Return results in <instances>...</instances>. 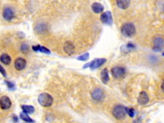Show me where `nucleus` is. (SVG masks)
<instances>
[{"mask_svg":"<svg viewBox=\"0 0 164 123\" xmlns=\"http://www.w3.org/2000/svg\"><path fill=\"white\" fill-rule=\"evenodd\" d=\"M126 113H127L131 117H133L135 116V112H134V110L133 108H126Z\"/></svg>","mask_w":164,"mask_h":123,"instance_id":"nucleus-24","label":"nucleus"},{"mask_svg":"<svg viewBox=\"0 0 164 123\" xmlns=\"http://www.w3.org/2000/svg\"><path fill=\"white\" fill-rule=\"evenodd\" d=\"M21 51L23 53H27L29 51V46L26 43H23L21 46Z\"/></svg>","mask_w":164,"mask_h":123,"instance_id":"nucleus-22","label":"nucleus"},{"mask_svg":"<svg viewBox=\"0 0 164 123\" xmlns=\"http://www.w3.org/2000/svg\"><path fill=\"white\" fill-rule=\"evenodd\" d=\"M0 60H1V62L4 64L5 65H9V64L11 63L12 59L9 55L5 53V54L1 55V57H0Z\"/></svg>","mask_w":164,"mask_h":123,"instance_id":"nucleus-18","label":"nucleus"},{"mask_svg":"<svg viewBox=\"0 0 164 123\" xmlns=\"http://www.w3.org/2000/svg\"><path fill=\"white\" fill-rule=\"evenodd\" d=\"M126 47H127V49H133V48L135 47V45L133 44L132 43H128L127 46H126Z\"/></svg>","mask_w":164,"mask_h":123,"instance_id":"nucleus-27","label":"nucleus"},{"mask_svg":"<svg viewBox=\"0 0 164 123\" xmlns=\"http://www.w3.org/2000/svg\"><path fill=\"white\" fill-rule=\"evenodd\" d=\"M91 96L93 100L96 101H101L104 99V95L103 90L100 88H96L91 93Z\"/></svg>","mask_w":164,"mask_h":123,"instance_id":"nucleus-6","label":"nucleus"},{"mask_svg":"<svg viewBox=\"0 0 164 123\" xmlns=\"http://www.w3.org/2000/svg\"><path fill=\"white\" fill-rule=\"evenodd\" d=\"M137 101H138V103L140 105H146L149 102V97L147 93L145 91H142L141 92H140Z\"/></svg>","mask_w":164,"mask_h":123,"instance_id":"nucleus-12","label":"nucleus"},{"mask_svg":"<svg viewBox=\"0 0 164 123\" xmlns=\"http://www.w3.org/2000/svg\"><path fill=\"white\" fill-rule=\"evenodd\" d=\"M88 58H89V53H86L85 54L79 56V57L77 58V59L80 61H87Z\"/></svg>","mask_w":164,"mask_h":123,"instance_id":"nucleus-21","label":"nucleus"},{"mask_svg":"<svg viewBox=\"0 0 164 123\" xmlns=\"http://www.w3.org/2000/svg\"><path fill=\"white\" fill-rule=\"evenodd\" d=\"M38 101L40 105L44 107H49L53 103V98L48 93H42L39 96Z\"/></svg>","mask_w":164,"mask_h":123,"instance_id":"nucleus-1","label":"nucleus"},{"mask_svg":"<svg viewBox=\"0 0 164 123\" xmlns=\"http://www.w3.org/2000/svg\"><path fill=\"white\" fill-rule=\"evenodd\" d=\"M91 8L92 11L96 14H100L104 10V7L99 3H94Z\"/></svg>","mask_w":164,"mask_h":123,"instance_id":"nucleus-17","label":"nucleus"},{"mask_svg":"<svg viewBox=\"0 0 164 123\" xmlns=\"http://www.w3.org/2000/svg\"><path fill=\"white\" fill-rule=\"evenodd\" d=\"M101 80L104 84H107L109 82L110 78L108 75V70L106 68L103 69L101 73Z\"/></svg>","mask_w":164,"mask_h":123,"instance_id":"nucleus-16","label":"nucleus"},{"mask_svg":"<svg viewBox=\"0 0 164 123\" xmlns=\"http://www.w3.org/2000/svg\"><path fill=\"white\" fill-rule=\"evenodd\" d=\"M20 118L23 120V121H25L28 123H33L34 122V121L31 118L29 117V116L28 115V114H26L25 112L20 114Z\"/></svg>","mask_w":164,"mask_h":123,"instance_id":"nucleus-19","label":"nucleus"},{"mask_svg":"<svg viewBox=\"0 0 164 123\" xmlns=\"http://www.w3.org/2000/svg\"><path fill=\"white\" fill-rule=\"evenodd\" d=\"M39 51L40 52L46 53V54H50V49H48V48L45 47H44V46H41V45H40V46H39Z\"/></svg>","mask_w":164,"mask_h":123,"instance_id":"nucleus-23","label":"nucleus"},{"mask_svg":"<svg viewBox=\"0 0 164 123\" xmlns=\"http://www.w3.org/2000/svg\"><path fill=\"white\" fill-rule=\"evenodd\" d=\"M106 60L105 58H96V59L90 61V62L86 64L85 65L83 66V69L90 68L91 69H92V70L96 69L101 66H103V64L106 62Z\"/></svg>","mask_w":164,"mask_h":123,"instance_id":"nucleus-4","label":"nucleus"},{"mask_svg":"<svg viewBox=\"0 0 164 123\" xmlns=\"http://www.w3.org/2000/svg\"><path fill=\"white\" fill-rule=\"evenodd\" d=\"M5 84H7V87L9 89H13L15 87V85L14 83H12L11 82H9V81H5Z\"/></svg>","mask_w":164,"mask_h":123,"instance_id":"nucleus-25","label":"nucleus"},{"mask_svg":"<svg viewBox=\"0 0 164 123\" xmlns=\"http://www.w3.org/2000/svg\"><path fill=\"white\" fill-rule=\"evenodd\" d=\"M13 119L14 120V122H17V121H18V119H17V117H16V116H14V117H13Z\"/></svg>","mask_w":164,"mask_h":123,"instance_id":"nucleus-29","label":"nucleus"},{"mask_svg":"<svg viewBox=\"0 0 164 123\" xmlns=\"http://www.w3.org/2000/svg\"><path fill=\"white\" fill-rule=\"evenodd\" d=\"M121 33L126 37H131L136 33V29L133 24L126 23L122 26Z\"/></svg>","mask_w":164,"mask_h":123,"instance_id":"nucleus-2","label":"nucleus"},{"mask_svg":"<svg viewBox=\"0 0 164 123\" xmlns=\"http://www.w3.org/2000/svg\"><path fill=\"white\" fill-rule=\"evenodd\" d=\"M26 61L23 58H18L14 62V67L17 71H22L26 68Z\"/></svg>","mask_w":164,"mask_h":123,"instance_id":"nucleus-9","label":"nucleus"},{"mask_svg":"<svg viewBox=\"0 0 164 123\" xmlns=\"http://www.w3.org/2000/svg\"><path fill=\"white\" fill-rule=\"evenodd\" d=\"M112 114L117 119H122L125 117L126 114V108L122 105L115 106L113 110Z\"/></svg>","mask_w":164,"mask_h":123,"instance_id":"nucleus-3","label":"nucleus"},{"mask_svg":"<svg viewBox=\"0 0 164 123\" xmlns=\"http://www.w3.org/2000/svg\"><path fill=\"white\" fill-rule=\"evenodd\" d=\"M116 3L119 9L125 10L130 7L131 0H116Z\"/></svg>","mask_w":164,"mask_h":123,"instance_id":"nucleus-15","label":"nucleus"},{"mask_svg":"<svg viewBox=\"0 0 164 123\" xmlns=\"http://www.w3.org/2000/svg\"><path fill=\"white\" fill-rule=\"evenodd\" d=\"M111 72L114 78L119 80L125 76L126 74V69L121 66H115L112 69Z\"/></svg>","mask_w":164,"mask_h":123,"instance_id":"nucleus-5","label":"nucleus"},{"mask_svg":"<svg viewBox=\"0 0 164 123\" xmlns=\"http://www.w3.org/2000/svg\"><path fill=\"white\" fill-rule=\"evenodd\" d=\"M101 22L105 24V25H112L113 23V19L112 13L110 11H107L103 13L101 15Z\"/></svg>","mask_w":164,"mask_h":123,"instance_id":"nucleus-7","label":"nucleus"},{"mask_svg":"<svg viewBox=\"0 0 164 123\" xmlns=\"http://www.w3.org/2000/svg\"><path fill=\"white\" fill-rule=\"evenodd\" d=\"M64 49L68 55H72L74 53L75 46L71 41H66L64 44Z\"/></svg>","mask_w":164,"mask_h":123,"instance_id":"nucleus-13","label":"nucleus"},{"mask_svg":"<svg viewBox=\"0 0 164 123\" xmlns=\"http://www.w3.org/2000/svg\"><path fill=\"white\" fill-rule=\"evenodd\" d=\"M12 106V102L10 98L6 96H1L0 98V106L3 110L9 109Z\"/></svg>","mask_w":164,"mask_h":123,"instance_id":"nucleus-8","label":"nucleus"},{"mask_svg":"<svg viewBox=\"0 0 164 123\" xmlns=\"http://www.w3.org/2000/svg\"><path fill=\"white\" fill-rule=\"evenodd\" d=\"M22 109L23 110V112H25L26 114H32L35 111V108L33 106L31 105H23Z\"/></svg>","mask_w":164,"mask_h":123,"instance_id":"nucleus-20","label":"nucleus"},{"mask_svg":"<svg viewBox=\"0 0 164 123\" xmlns=\"http://www.w3.org/2000/svg\"><path fill=\"white\" fill-rule=\"evenodd\" d=\"M3 16L5 20L11 21L14 17V13L12 9L10 7H6L3 12Z\"/></svg>","mask_w":164,"mask_h":123,"instance_id":"nucleus-11","label":"nucleus"},{"mask_svg":"<svg viewBox=\"0 0 164 123\" xmlns=\"http://www.w3.org/2000/svg\"><path fill=\"white\" fill-rule=\"evenodd\" d=\"M155 49L160 50L164 47V39L162 37H157L153 40Z\"/></svg>","mask_w":164,"mask_h":123,"instance_id":"nucleus-14","label":"nucleus"},{"mask_svg":"<svg viewBox=\"0 0 164 123\" xmlns=\"http://www.w3.org/2000/svg\"><path fill=\"white\" fill-rule=\"evenodd\" d=\"M35 31L38 34H45L48 31V26L45 23H40L35 26Z\"/></svg>","mask_w":164,"mask_h":123,"instance_id":"nucleus-10","label":"nucleus"},{"mask_svg":"<svg viewBox=\"0 0 164 123\" xmlns=\"http://www.w3.org/2000/svg\"><path fill=\"white\" fill-rule=\"evenodd\" d=\"M0 73H1L4 77L7 76L6 71H5V69L3 68V67L1 64H0Z\"/></svg>","mask_w":164,"mask_h":123,"instance_id":"nucleus-26","label":"nucleus"},{"mask_svg":"<svg viewBox=\"0 0 164 123\" xmlns=\"http://www.w3.org/2000/svg\"><path fill=\"white\" fill-rule=\"evenodd\" d=\"M163 56H164V53H163Z\"/></svg>","mask_w":164,"mask_h":123,"instance_id":"nucleus-30","label":"nucleus"},{"mask_svg":"<svg viewBox=\"0 0 164 123\" xmlns=\"http://www.w3.org/2000/svg\"><path fill=\"white\" fill-rule=\"evenodd\" d=\"M161 89H162V92L164 93V80H163L162 84V85H161Z\"/></svg>","mask_w":164,"mask_h":123,"instance_id":"nucleus-28","label":"nucleus"}]
</instances>
